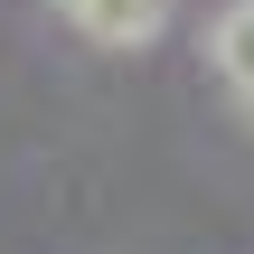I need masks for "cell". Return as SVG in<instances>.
I'll use <instances>...</instances> for the list:
<instances>
[{"instance_id":"2","label":"cell","mask_w":254,"mask_h":254,"mask_svg":"<svg viewBox=\"0 0 254 254\" xmlns=\"http://www.w3.org/2000/svg\"><path fill=\"white\" fill-rule=\"evenodd\" d=\"M207 57L226 75V94H254V0H226L217 28H207Z\"/></svg>"},{"instance_id":"1","label":"cell","mask_w":254,"mask_h":254,"mask_svg":"<svg viewBox=\"0 0 254 254\" xmlns=\"http://www.w3.org/2000/svg\"><path fill=\"white\" fill-rule=\"evenodd\" d=\"M57 19L94 47H151L170 28V0H57Z\"/></svg>"},{"instance_id":"3","label":"cell","mask_w":254,"mask_h":254,"mask_svg":"<svg viewBox=\"0 0 254 254\" xmlns=\"http://www.w3.org/2000/svg\"><path fill=\"white\" fill-rule=\"evenodd\" d=\"M236 123H254V94H236Z\"/></svg>"}]
</instances>
